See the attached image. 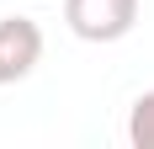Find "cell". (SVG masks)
Here are the masks:
<instances>
[{"mask_svg": "<svg viewBox=\"0 0 154 149\" xmlns=\"http://www.w3.org/2000/svg\"><path fill=\"white\" fill-rule=\"evenodd\" d=\"M64 21L85 43H117L138 21V0H64Z\"/></svg>", "mask_w": 154, "mask_h": 149, "instance_id": "obj_1", "label": "cell"}, {"mask_svg": "<svg viewBox=\"0 0 154 149\" xmlns=\"http://www.w3.org/2000/svg\"><path fill=\"white\" fill-rule=\"evenodd\" d=\"M43 64V27L32 16H0V85L27 80Z\"/></svg>", "mask_w": 154, "mask_h": 149, "instance_id": "obj_2", "label": "cell"}, {"mask_svg": "<svg viewBox=\"0 0 154 149\" xmlns=\"http://www.w3.org/2000/svg\"><path fill=\"white\" fill-rule=\"evenodd\" d=\"M128 144L133 149H154V90H143L133 112H128Z\"/></svg>", "mask_w": 154, "mask_h": 149, "instance_id": "obj_3", "label": "cell"}]
</instances>
